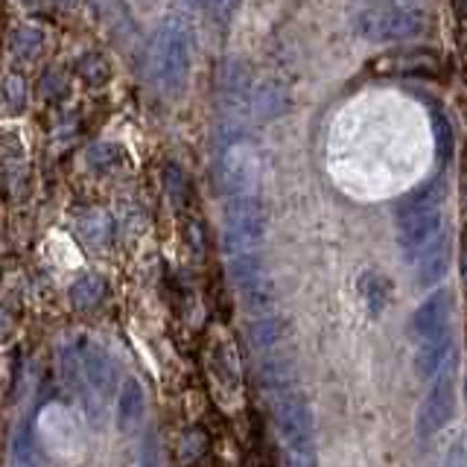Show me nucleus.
<instances>
[{"label": "nucleus", "instance_id": "nucleus-1", "mask_svg": "<svg viewBox=\"0 0 467 467\" xmlns=\"http://www.w3.org/2000/svg\"><path fill=\"white\" fill-rule=\"evenodd\" d=\"M190 67H193L190 29L182 18L170 15V18H164L152 29L150 41H146V53H143L146 79H150V85L158 94L179 97L187 88Z\"/></svg>", "mask_w": 467, "mask_h": 467}, {"label": "nucleus", "instance_id": "nucleus-2", "mask_svg": "<svg viewBox=\"0 0 467 467\" xmlns=\"http://www.w3.org/2000/svg\"><path fill=\"white\" fill-rule=\"evenodd\" d=\"M444 184L441 179H432L423 187L412 190L398 204V243L406 257H418L444 228L441 213Z\"/></svg>", "mask_w": 467, "mask_h": 467}, {"label": "nucleus", "instance_id": "nucleus-3", "mask_svg": "<svg viewBox=\"0 0 467 467\" xmlns=\"http://www.w3.org/2000/svg\"><path fill=\"white\" fill-rule=\"evenodd\" d=\"M36 432L38 441L50 459L62 464H77L88 452V435L79 415L67 409L65 403H50L44 406L36 418Z\"/></svg>", "mask_w": 467, "mask_h": 467}, {"label": "nucleus", "instance_id": "nucleus-4", "mask_svg": "<svg viewBox=\"0 0 467 467\" xmlns=\"http://www.w3.org/2000/svg\"><path fill=\"white\" fill-rule=\"evenodd\" d=\"M204 374H208L211 394L216 403L234 412L243 403V377H240V359L237 350H234L231 336L223 330H213L208 336V345H204Z\"/></svg>", "mask_w": 467, "mask_h": 467}, {"label": "nucleus", "instance_id": "nucleus-5", "mask_svg": "<svg viewBox=\"0 0 467 467\" xmlns=\"http://www.w3.org/2000/svg\"><path fill=\"white\" fill-rule=\"evenodd\" d=\"M354 29L365 41H409L427 29L420 6H371L354 18Z\"/></svg>", "mask_w": 467, "mask_h": 467}, {"label": "nucleus", "instance_id": "nucleus-6", "mask_svg": "<svg viewBox=\"0 0 467 467\" xmlns=\"http://www.w3.org/2000/svg\"><path fill=\"white\" fill-rule=\"evenodd\" d=\"M438 371L441 374L435 377L430 394L418 406V415H415L418 438H432L438 430L447 427V423L452 420V415H456V383H459L456 357L450 354V365H441Z\"/></svg>", "mask_w": 467, "mask_h": 467}, {"label": "nucleus", "instance_id": "nucleus-7", "mask_svg": "<svg viewBox=\"0 0 467 467\" xmlns=\"http://www.w3.org/2000/svg\"><path fill=\"white\" fill-rule=\"evenodd\" d=\"M216 179L219 187L228 196H243V193H257L260 182V155L254 143L248 140H231L216 161Z\"/></svg>", "mask_w": 467, "mask_h": 467}, {"label": "nucleus", "instance_id": "nucleus-8", "mask_svg": "<svg viewBox=\"0 0 467 467\" xmlns=\"http://www.w3.org/2000/svg\"><path fill=\"white\" fill-rule=\"evenodd\" d=\"M266 231V211L257 193L228 196L225 202V245L228 248H252L263 240Z\"/></svg>", "mask_w": 467, "mask_h": 467}, {"label": "nucleus", "instance_id": "nucleus-9", "mask_svg": "<svg viewBox=\"0 0 467 467\" xmlns=\"http://www.w3.org/2000/svg\"><path fill=\"white\" fill-rule=\"evenodd\" d=\"M374 70L383 77H400V79H438L441 77V56L427 47H406L386 53Z\"/></svg>", "mask_w": 467, "mask_h": 467}, {"label": "nucleus", "instance_id": "nucleus-10", "mask_svg": "<svg viewBox=\"0 0 467 467\" xmlns=\"http://www.w3.org/2000/svg\"><path fill=\"white\" fill-rule=\"evenodd\" d=\"M450 316H452V296L447 289H435L412 313L415 339L427 342V339H438V336L450 333Z\"/></svg>", "mask_w": 467, "mask_h": 467}, {"label": "nucleus", "instance_id": "nucleus-11", "mask_svg": "<svg viewBox=\"0 0 467 467\" xmlns=\"http://www.w3.org/2000/svg\"><path fill=\"white\" fill-rule=\"evenodd\" d=\"M450 269V245L447 237H438L418 254V284L420 286H435Z\"/></svg>", "mask_w": 467, "mask_h": 467}, {"label": "nucleus", "instance_id": "nucleus-12", "mask_svg": "<svg viewBox=\"0 0 467 467\" xmlns=\"http://www.w3.org/2000/svg\"><path fill=\"white\" fill-rule=\"evenodd\" d=\"M450 350H452L450 333L438 336V339L420 342L418 354H415V371H418L420 377H432V374H438V368H441V365L447 362Z\"/></svg>", "mask_w": 467, "mask_h": 467}, {"label": "nucleus", "instance_id": "nucleus-13", "mask_svg": "<svg viewBox=\"0 0 467 467\" xmlns=\"http://www.w3.org/2000/svg\"><path fill=\"white\" fill-rule=\"evenodd\" d=\"M359 296L365 301V310L371 316H379L389 304V281L379 272H365L359 277Z\"/></svg>", "mask_w": 467, "mask_h": 467}, {"label": "nucleus", "instance_id": "nucleus-14", "mask_svg": "<svg viewBox=\"0 0 467 467\" xmlns=\"http://www.w3.org/2000/svg\"><path fill=\"white\" fill-rule=\"evenodd\" d=\"M77 73L88 88H106L111 79V65L99 53H82L77 58Z\"/></svg>", "mask_w": 467, "mask_h": 467}, {"label": "nucleus", "instance_id": "nucleus-15", "mask_svg": "<svg viewBox=\"0 0 467 467\" xmlns=\"http://www.w3.org/2000/svg\"><path fill=\"white\" fill-rule=\"evenodd\" d=\"M88 167H91L94 172H111V170H117L123 164V150L120 146H114V143H97V146H91L88 150Z\"/></svg>", "mask_w": 467, "mask_h": 467}, {"label": "nucleus", "instance_id": "nucleus-16", "mask_svg": "<svg viewBox=\"0 0 467 467\" xmlns=\"http://www.w3.org/2000/svg\"><path fill=\"white\" fill-rule=\"evenodd\" d=\"M44 50V36L33 26H21L12 33V53L24 58V62H33V58Z\"/></svg>", "mask_w": 467, "mask_h": 467}, {"label": "nucleus", "instance_id": "nucleus-17", "mask_svg": "<svg viewBox=\"0 0 467 467\" xmlns=\"http://www.w3.org/2000/svg\"><path fill=\"white\" fill-rule=\"evenodd\" d=\"M164 187H167V193H170V199L179 204H187V199H190V175L184 172V167H179V164H167L164 167Z\"/></svg>", "mask_w": 467, "mask_h": 467}, {"label": "nucleus", "instance_id": "nucleus-18", "mask_svg": "<svg viewBox=\"0 0 467 467\" xmlns=\"http://www.w3.org/2000/svg\"><path fill=\"white\" fill-rule=\"evenodd\" d=\"M187 4L196 6L199 12H204L216 24H228L234 18V12H237L240 0H187Z\"/></svg>", "mask_w": 467, "mask_h": 467}, {"label": "nucleus", "instance_id": "nucleus-19", "mask_svg": "<svg viewBox=\"0 0 467 467\" xmlns=\"http://www.w3.org/2000/svg\"><path fill=\"white\" fill-rule=\"evenodd\" d=\"M432 126H435V140H438V152L447 161L450 158V150H452V129L450 123L444 120V114L438 106H432Z\"/></svg>", "mask_w": 467, "mask_h": 467}, {"label": "nucleus", "instance_id": "nucleus-20", "mask_svg": "<svg viewBox=\"0 0 467 467\" xmlns=\"http://www.w3.org/2000/svg\"><path fill=\"white\" fill-rule=\"evenodd\" d=\"M4 99H6L9 111H21L26 106V85L21 77H9L4 82Z\"/></svg>", "mask_w": 467, "mask_h": 467}, {"label": "nucleus", "instance_id": "nucleus-21", "mask_svg": "<svg viewBox=\"0 0 467 467\" xmlns=\"http://www.w3.org/2000/svg\"><path fill=\"white\" fill-rule=\"evenodd\" d=\"M41 88H44V97H47V99L67 97V82H65V77H58L56 70H50L47 77L41 79Z\"/></svg>", "mask_w": 467, "mask_h": 467}, {"label": "nucleus", "instance_id": "nucleus-22", "mask_svg": "<svg viewBox=\"0 0 467 467\" xmlns=\"http://www.w3.org/2000/svg\"><path fill=\"white\" fill-rule=\"evenodd\" d=\"M441 467H467V450L462 444L452 447L447 456H444V464Z\"/></svg>", "mask_w": 467, "mask_h": 467}, {"label": "nucleus", "instance_id": "nucleus-23", "mask_svg": "<svg viewBox=\"0 0 467 467\" xmlns=\"http://www.w3.org/2000/svg\"><path fill=\"white\" fill-rule=\"evenodd\" d=\"M452 9H456L459 18H464V21H467V0H452Z\"/></svg>", "mask_w": 467, "mask_h": 467}, {"label": "nucleus", "instance_id": "nucleus-24", "mask_svg": "<svg viewBox=\"0 0 467 467\" xmlns=\"http://www.w3.org/2000/svg\"><path fill=\"white\" fill-rule=\"evenodd\" d=\"M56 4H58V6H65V9H70V6H77L79 0H56Z\"/></svg>", "mask_w": 467, "mask_h": 467}, {"label": "nucleus", "instance_id": "nucleus-25", "mask_svg": "<svg viewBox=\"0 0 467 467\" xmlns=\"http://www.w3.org/2000/svg\"><path fill=\"white\" fill-rule=\"evenodd\" d=\"M462 266H464V277H467V240H464V257H462Z\"/></svg>", "mask_w": 467, "mask_h": 467}]
</instances>
